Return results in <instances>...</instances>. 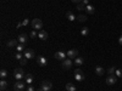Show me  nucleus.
<instances>
[{
	"label": "nucleus",
	"mask_w": 122,
	"mask_h": 91,
	"mask_svg": "<svg viewBox=\"0 0 122 91\" xmlns=\"http://www.w3.org/2000/svg\"><path fill=\"white\" fill-rule=\"evenodd\" d=\"M77 21H79V22H86V21H87V17H86L84 15H79V16H77Z\"/></svg>",
	"instance_id": "b1692460"
},
{
	"label": "nucleus",
	"mask_w": 122,
	"mask_h": 91,
	"mask_svg": "<svg viewBox=\"0 0 122 91\" xmlns=\"http://www.w3.org/2000/svg\"><path fill=\"white\" fill-rule=\"evenodd\" d=\"M67 57L68 58H71V59H72V58H76L77 56H78V50H76V49H71V50H68V51H67Z\"/></svg>",
	"instance_id": "1a4fd4ad"
},
{
	"label": "nucleus",
	"mask_w": 122,
	"mask_h": 91,
	"mask_svg": "<svg viewBox=\"0 0 122 91\" xmlns=\"http://www.w3.org/2000/svg\"><path fill=\"white\" fill-rule=\"evenodd\" d=\"M25 80H26V83H27V85H30L33 83V80H34V78H33V75L32 74H27L26 77H25Z\"/></svg>",
	"instance_id": "a211bd4d"
},
{
	"label": "nucleus",
	"mask_w": 122,
	"mask_h": 91,
	"mask_svg": "<svg viewBox=\"0 0 122 91\" xmlns=\"http://www.w3.org/2000/svg\"><path fill=\"white\" fill-rule=\"evenodd\" d=\"M40 87L44 91H49V90H51L53 84H51V82H49V80H44V82H42V84H40Z\"/></svg>",
	"instance_id": "423d86ee"
},
{
	"label": "nucleus",
	"mask_w": 122,
	"mask_h": 91,
	"mask_svg": "<svg viewBox=\"0 0 122 91\" xmlns=\"http://www.w3.org/2000/svg\"><path fill=\"white\" fill-rule=\"evenodd\" d=\"M75 79L77 80V82H83V80L86 79V75H84L83 70L81 68H76V70H75Z\"/></svg>",
	"instance_id": "f257e3e1"
},
{
	"label": "nucleus",
	"mask_w": 122,
	"mask_h": 91,
	"mask_svg": "<svg viewBox=\"0 0 122 91\" xmlns=\"http://www.w3.org/2000/svg\"><path fill=\"white\" fill-rule=\"evenodd\" d=\"M36 36H38L37 33H36V30H32V32L29 33V38H36Z\"/></svg>",
	"instance_id": "c756f323"
},
{
	"label": "nucleus",
	"mask_w": 122,
	"mask_h": 91,
	"mask_svg": "<svg viewBox=\"0 0 122 91\" xmlns=\"http://www.w3.org/2000/svg\"><path fill=\"white\" fill-rule=\"evenodd\" d=\"M36 91H44V90H43V89H42V87H39V89H37V90H36Z\"/></svg>",
	"instance_id": "e433bc0d"
},
{
	"label": "nucleus",
	"mask_w": 122,
	"mask_h": 91,
	"mask_svg": "<svg viewBox=\"0 0 122 91\" xmlns=\"http://www.w3.org/2000/svg\"><path fill=\"white\" fill-rule=\"evenodd\" d=\"M115 74H116L117 78H122V69H121V68H120V69H116Z\"/></svg>",
	"instance_id": "cd10ccee"
},
{
	"label": "nucleus",
	"mask_w": 122,
	"mask_h": 91,
	"mask_svg": "<svg viewBox=\"0 0 122 91\" xmlns=\"http://www.w3.org/2000/svg\"><path fill=\"white\" fill-rule=\"evenodd\" d=\"M115 72H116L115 66H111V67L107 69V74H115Z\"/></svg>",
	"instance_id": "a878e982"
},
{
	"label": "nucleus",
	"mask_w": 122,
	"mask_h": 91,
	"mask_svg": "<svg viewBox=\"0 0 122 91\" xmlns=\"http://www.w3.org/2000/svg\"><path fill=\"white\" fill-rule=\"evenodd\" d=\"M6 77H7V70L6 69H1V70H0V78L5 79Z\"/></svg>",
	"instance_id": "5701e85b"
},
{
	"label": "nucleus",
	"mask_w": 122,
	"mask_h": 91,
	"mask_svg": "<svg viewBox=\"0 0 122 91\" xmlns=\"http://www.w3.org/2000/svg\"><path fill=\"white\" fill-rule=\"evenodd\" d=\"M7 47H15V46H17L18 44H17V40H9V41H7Z\"/></svg>",
	"instance_id": "6ab92c4d"
},
{
	"label": "nucleus",
	"mask_w": 122,
	"mask_h": 91,
	"mask_svg": "<svg viewBox=\"0 0 122 91\" xmlns=\"http://www.w3.org/2000/svg\"><path fill=\"white\" fill-rule=\"evenodd\" d=\"M82 3H83L84 5H89V0H82Z\"/></svg>",
	"instance_id": "c9c22d12"
},
{
	"label": "nucleus",
	"mask_w": 122,
	"mask_h": 91,
	"mask_svg": "<svg viewBox=\"0 0 122 91\" xmlns=\"http://www.w3.org/2000/svg\"><path fill=\"white\" fill-rule=\"evenodd\" d=\"M54 56H55V58H56L57 61H64V59H66V56H67V55H66L64 51H56Z\"/></svg>",
	"instance_id": "9d476101"
},
{
	"label": "nucleus",
	"mask_w": 122,
	"mask_h": 91,
	"mask_svg": "<svg viewBox=\"0 0 122 91\" xmlns=\"http://www.w3.org/2000/svg\"><path fill=\"white\" fill-rule=\"evenodd\" d=\"M117 82V77L116 74H109L107 78H106V84L107 85H115Z\"/></svg>",
	"instance_id": "20e7f679"
},
{
	"label": "nucleus",
	"mask_w": 122,
	"mask_h": 91,
	"mask_svg": "<svg viewBox=\"0 0 122 91\" xmlns=\"http://www.w3.org/2000/svg\"><path fill=\"white\" fill-rule=\"evenodd\" d=\"M37 62H38V64H39L40 67H44V66H46L48 61H46V58H45L44 56H38V58H37Z\"/></svg>",
	"instance_id": "9b49d317"
},
{
	"label": "nucleus",
	"mask_w": 122,
	"mask_h": 91,
	"mask_svg": "<svg viewBox=\"0 0 122 91\" xmlns=\"http://www.w3.org/2000/svg\"><path fill=\"white\" fill-rule=\"evenodd\" d=\"M28 23H29V21H28V19H27V18H26V19H25V21L22 22V24H23V26H27Z\"/></svg>",
	"instance_id": "72a5a7b5"
},
{
	"label": "nucleus",
	"mask_w": 122,
	"mask_h": 91,
	"mask_svg": "<svg viewBox=\"0 0 122 91\" xmlns=\"http://www.w3.org/2000/svg\"><path fill=\"white\" fill-rule=\"evenodd\" d=\"M118 44H120V45L122 46V34H121V36L118 38Z\"/></svg>",
	"instance_id": "f704fd0d"
},
{
	"label": "nucleus",
	"mask_w": 122,
	"mask_h": 91,
	"mask_svg": "<svg viewBox=\"0 0 122 91\" xmlns=\"http://www.w3.org/2000/svg\"><path fill=\"white\" fill-rule=\"evenodd\" d=\"M38 38L40 40H46L48 39V33L45 32V30H40V32L38 33Z\"/></svg>",
	"instance_id": "dca6fc26"
},
{
	"label": "nucleus",
	"mask_w": 122,
	"mask_h": 91,
	"mask_svg": "<svg viewBox=\"0 0 122 91\" xmlns=\"http://www.w3.org/2000/svg\"><path fill=\"white\" fill-rule=\"evenodd\" d=\"M49 91H51V90H49Z\"/></svg>",
	"instance_id": "4c0bfd02"
},
{
	"label": "nucleus",
	"mask_w": 122,
	"mask_h": 91,
	"mask_svg": "<svg viewBox=\"0 0 122 91\" xmlns=\"http://www.w3.org/2000/svg\"><path fill=\"white\" fill-rule=\"evenodd\" d=\"M14 77H15V79L16 80H21V79H23L26 75H25V72H23V69L20 67V68H16L15 69V72H14Z\"/></svg>",
	"instance_id": "7ed1b4c3"
},
{
	"label": "nucleus",
	"mask_w": 122,
	"mask_h": 91,
	"mask_svg": "<svg viewBox=\"0 0 122 91\" xmlns=\"http://www.w3.org/2000/svg\"><path fill=\"white\" fill-rule=\"evenodd\" d=\"M71 1H72L73 4H81V3H82V0H71Z\"/></svg>",
	"instance_id": "473e14b6"
},
{
	"label": "nucleus",
	"mask_w": 122,
	"mask_h": 91,
	"mask_svg": "<svg viewBox=\"0 0 122 91\" xmlns=\"http://www.w3.org/2000/svg\"><path fill=\"white\" fill-rule=\"evenodd\" d=\"M17 52H22V51H25V50H26V47H25V44H21V43H20L17 46Z\"/></svg>",
	"instance_id": "4be33fe9"
},
{
	"label": "nucleus",
	"mask_w": 122,
	"mask_h": 91,
	"mask_svg": "<svg viewBox=\"0 0 122 91\" xmlns=\"http://www.w3.org/2000/svg\"><path fill=\"white\" fill-rule=\"evenodd\" d=\"M7 91H9V90H7Z\"/></svg>",
	"instance_id": "58836bf2"
},
{
	"label": "nucleus",
	"mask_w": 122,
	"mask_h": 91,
	"mask_svg": "<svg viewBox=\"0 0 122 91\" xmlns=\"http://www.w3.org/2000/svg\"><path fill=\"white\" fill-rule=\"evenodd\" d=\"M66 18L68 19V21H71V22H73V21H76V19H77V17H76L72 12H71V11H67V12H66Z\"/></svg>",
	"instance_id": "2eb2a0df"
},
{
	"label": "nucleus",
	"mask_w": 122,
	"mask_h": 91,
	"mask_svg": "<svg viewBox=\"0 0 122 91\" xmlns=\"http://www.w3.org/2000/svg\"><path fill=\"white\" fill-rule=\"evenodd\" d=\"M23 56H25V58H27V59H32V58H34L36 54H34V51H33L32 49H26Z\"/></svg>",
	"instance_id": "0eeeda50"
},
{
	"label": "nucleus",
	"mask_w": 122,
	"mask_h": 91,
	"mask_svg": "<svg viewBox=\"0 0 122 91\" xmlns=\"http://www.w3.org/2000/svg\"><path fill=\"white\" fill-rule=\"evenodd\" d=\"M30 26H32L33 29H37V30H42V27H43V22L42 19L39 18H34L32 22H30Z\"/></svg>",
	"instance_id": "f03ea898"
},
{
	"label": "nucleus",
	"mask_w": 122,
	"mask_h": 91,
	"mask_svg": "<svg viewBox=\"0 0 122 91\" xmlns=\"http://www.w3.org/2000/svg\"><path fill=\"white\" fill-rule=\"evenodd\" d=\"M86 6H87V5H84L83 3H82V4H77V9L79 10V11H83V10H86Z\"/></svg>",
	"instance_id": "bb28decb"
},
{
	"label": "nucleus",
	"mask_w": 122,
	"mask_h": 91,
	"mask_svg": "<svg viewBox=\"0 0 122 91\" xmlns=\"http://www.w3.org/2000/svg\"><path fill=\"white\" fill-rule=\"evenodd\" d=\"M6 87H7V82H6L5 79H3L1 82H0V89H1V90L4 91V90H5Z\"/></svg>",
	"instance_id": "412c9836"
},
{
	"label": "nucleus",
	"mask_w": 122,
	"mask_h": 91,
	"mask_svg": "<svg viewBox=\"0 0 122 91\" xmlns=\"http://www.w3.org/2000/svg\"><path fill=\"white\" fill-rule=\"evenodd\" d=\"M88 33H89V29H88L87 27H84V28H82V30H81V34H82L83 36H86V35H88Z\"/></svg>",
	"instance_id": "393cba45"
},
{
	"label": "nucleus",
	"mask_w": 122,
	"mask_h": 91,
	"mask_svg": "<svg viewBox=\"0 0 122 91\" xmlns=\"http://www.w3.org/2000/svg\"><path fill=\"white\" fill-rule=\"evenodd\" d=\"M28 38H29V36H28L27 34L22 33V34H20V35H18L17 39H18V41L21 43V44H26V43H27V40H28Z\"/></svg>",
	"instance_id": "f8f14e48"
},
{
	"label": "nucleus",
	"mask_w": 122,
	"mask_h": 91,
	"mask_svg": "<svg viewBox=\"0 0 122 91\" xmlns=\"http://www.w3.org/2000/svg\"><path fill=\"white\" fill-rule=\"evenodd\" d=\"M83 63H84V58H83V57L77 56V57L75 58V64H76V66H83Z\"/></svg>",
	"instance_id": "4468645a"
},
{
	"label": "nucleus",
	"mask_w": 122,
	"mask_h": 91,
	"mask_svg": "<svg viewBox=\"0 0 122 91\" xmlns=\"http://www.w3.org/2000/svg\"><path fill=\"white\" fill-rule=\"evenodd\" d=\"M22 56H23V55H22L21 52H17L15 57H16V59H18V61H21V59H22Z\"/></svg>",
	"instance_id": "c85d7f7f"
},
{
	"label": "nucleus",
	"mask_w": 122,
	"mask_h": 91,
	"mask_svg": "<svg viewBox=\"0 0 122 91\" xmlns=\"http://www.w3.org/2000/svg\"><path fill=\"white\" fill-rule=\"evenodd\" d=\"M66 90L67 91H76V85H73L72 83H67L66 84Z\"/></svg>",
	"instance_id": "aec40b11"
},
{
	"label": "nucleus",
	"mask_w": 122,
	"mask_h": 91,
	"mask_svg": "<svg viewBox=\"0 0 122 91\" xmlns=\"http://www.w3.org/2000/svg\"><path fill=\"white\" fill-rule=\"evenodd\" d=\"M86 11H87L88 15H93V14L95 12V7H94V6H92V5L89 4V5L86 6Z\"/></svg>",
	"instance_id": "f3484780"
},
{
	"label": "nucleus",
	"mask_w": 122,
	"mask_h": 91,
	"mask_svg": "<svg viewBox=\"0 0 122 91\" xmlns=\"http://www.w3.org/2000/svg\"><path fill=\"white\" fill-rule=\"evenodd\" d=\"M95 74L99 75V77L104 75V74H105V69L101 67V66H97V67H95Z\"/></svg>",
	"instance_id": "ddd939ff"
},
{
	"label": "nucleus",
	"mask_w": 122,
	"mask_h": 91,
	"mask_svg": "<svg viewBox=\"0 0 122 91\" xmlns=\"http://www.w3.org/2000/svg\"><path fill=\"white\" fill-rule=\"evenodd\" d=\"M62 69H65V70H67V69H70L71 68V66H72V61H71V58H66V59H64L62 61Z\"/></svg>",
	"instance_id": "6e6552de"
},
{
	"label": "nucleus",
	"mask_w": 122,
	"mask_h": 91,
	"mask_svg": "<svg viewBox=\"0 0 122 91\" xmlns=\"http://www.w3.org/2000/svg\"><path fill=\"white\" fill-rule=\"evenodd\" d=\"M20 63H21V66H25L27 63V58H22L21 61H20Z\"/></svg>",
	"instance_id": "2f4dec72"
},
{
	"label": "nucleus",
	"mask_w": 122,
	"mask_h": 91,
	"mask_svg": "<svg viewBox=\"0 0 122 91\" xmlns=\"http://www.w3.org/2000/svg\"><path fill=\"white\" fill-rule=\"evenodd\" d=\"M25 87H26V84L23 82H21V80H17V82L15 83V85H14L15 91H22V90H25Z\"/></svg>",
	"instance_id": "39448f33"
},
{
	"label": "nucleus",
	"mask_w": 122,
	"mask_h": 91,
	"mask_svg": "<svg viewBox=\"0 0 122 91\" xmlns=\"http://www.w3.org/2000/svg\"><path fill=\"white\" fill-rule=\"evenodd\" d=\"M27 91H36V89L32 85H27Z\"/></svg>",
	"instance_id": "7c9ffc66"
}]
</instances>
